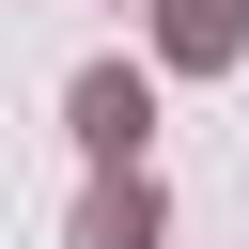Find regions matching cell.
I'll use <instances>...</instances> for the list:
<instances>
[{"mask_svg": "<svg viewBox=\"0 0 249 249\" xmlns=\"http://www.w3.org/2000/svg\"><path fill=\"white\" fill-rule=\"evenodd\" d=\"M62 124H78L93 171H140V140H156V78H140V62H78V78H62Z\"/></svg>", "mask_w": 249, "mask_h": 249, "instance_id": "cell-1", "label": "cell"}, {"mask_svg": "<svg viewBox=\"0 0 249 249\" xmlns=\"http://www.w3.org/2000/svg\"><path fill=\"white\" fill-rule=\"evenodd\" d=\"M156 233H171L156 171H93V202H78V249H156Z\"/></svg>", "mask_w": 249, "mask_h": 249, "instance_id": "cell-3", "label": "cell"}, {"mask_svg": "<svg viewBox=\"0 0 249 249\" xmlns=\"http://www.w3.org/2000/svg\"><path fill=\"white\" fill-rule=\"evenodd\" d=\"M233 47H249V0H156V62L171 78H218Z\"/></svg>", "mask_w": 249, "mask_h": 249, "instance_id": "cell-2", "label": "cell"}]
</instances>
